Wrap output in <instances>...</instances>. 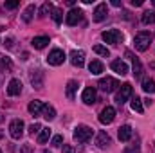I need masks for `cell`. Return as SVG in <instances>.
I'll use <instances>...</instances> for the list:
<instances>
[{
  "instance_id": "obj_1",
  "label": "cell",
  "mask_w": 155,
  "mask_h": 153,
  "mask_svg": "<svg viewBox=\"0 0 155 153\" xmlns=\"http://www.w3.org/2000/svg\"><path fill=\"white\" fill-rule=\"evenodd\" d=\"M92 133H94V130H92L90 126L79 124V126L74 128V141H76V142H88V141L92 139Z\"/></svg>"
},
{
  "instance_id": "obj_2",
  "label": "cell",
  "mask_w": 155,
  "mask_h": 153,
  "mask_svg": "<svg viewBox=\"0 0 155 153\" xmlns=\"http://www.w3.org/2000/svg\"><path fill=\"white\" fill-rule=\"evenodd\" d=\"M150 41H152V34L146 33V31H141V33L135 34V38H134V45H135L137 50L144 52V50L150 47Z\"/></svg>"
},
{
  "instance_id": "obj_3",
  "label": "cell",
  "mask_w": 155,
  "mask_h": 153,
  "mask_svg": "<svg viewBox=\"0 0 155 153\" xmlns=\"http://www.w3.org/2000/svg\"><path fill=\"white\" fill-rule=\"evenodd\" d=\"M65 52L61 50V49H52L51 52H49V56H47V63L49 65H52V67H58V65H61L63 61H65Z\"/></svg>"
},
{
  "instance_id": "obj_4",
  "label": "cell",
  "mask_w": 155,
  "mask_h": 153,
  "mask_svg": "<svg viewBox=\"0 0 155 153\" xmlns=\"http://www.w3.org/2000/svg\"><path fill=\"white\" fill-rule=\"evenodd\" d=\"M101 38L105 40L107 43L117 45V43H121V41H123V33H121V31H117V29H108V31H105V33L101 34Z\"/></svg>"
},
{
  "instance_id": "obj_5",
  "label": "cell",
  "mask_w": 155,
  "mask_h": 153,
  "mask_svg": "<svg viewBox=\"0 0 155 153\" xmlns=\"http://www.w3.org/2000/svg\"><path fill=\"white\" fill-rule=\"evenodd\" d=\"M132 85L130 83H124V85H121V88H119V92H117L116 96V101L119 105H123V103H126L130 97H132Z\"/></svg>"
},
{
  "instance_id": "obj_6",
  "label": "cell",
  "mask_w": 155,
  "mask_h": 153,
  "mask_svg": "<svg viewBox=\"0 0 155 153\" xmlns=\"http://www.w3.org/2000/svg\"><path fill=\"white\" fill-rule=\"evenodd\" d=\"M97 86H99L103 92L110 94V92H114L117 86H119V81H117V79H114V77H101Z\"/></svg>"
},
{
  "instance_id": "obj_7",
  "label": "cell",
  "mask_w": 155,
  "mask_h": 153,
  "mask_svg": "<svg viewBox=\"0 0 155 153\" xmlns=\"http://www.w3.org/2000/svg\"><path fill=\"white\" fill-rule=\"evenodd\" d=\"M81 18H83V11L78 9V7H72V9L67 13V16H65V24H67V25H78V24L81 22Z\"/></svg>"
},
{
  "instance_id": "obj_8",
  "label": "cell",
  "mask_w": 155,
  "mask_h": 153,
  "mask_svg": "<svg viewBox=\"0 0 155 153\" xmlns=\"http://www.w3.org/2000/svg\"><path fill=\"white\" fill-rule=\"evenodd\" d=\"M9 133H11L13 139H20V137L24 135V121H22V119L11 121V124H9Z\"/></svg>"
},
{
  "instance_id": "obj_9",
  "label": "cell",
  "mask_w": 155,
  "mask_h": 153,
  "mask_svg": "<svg viewBox=\"0 0 155 153\" xmlns=\"http://www.w3.org/2000/svg\"><path fill=\"white\" fill-rule=\"evenodd\" d=\"M29 79H31V85L35 88H43V81H45V74L40 70V69H33L29 72Z\"/></svg>"
},
{
  "instance_id": "obj_10",
  "label": "cell",
  "mask_w": 155,
  "mask_h": 153,
  "mask_svg": "<svg viewBox=\"0 0 155 153\" xmlns=\"http://www.w3.org/2000/svg\"><path fill=\"white\" fill-rule=\"evenodd\" d=\"M116 119V108L114 106H105L99 114V122L101 124H110Z\"/></svg>"
},
{
  "instance_id": "obj_11",
  "label": "cell",
  "mask_w": 155,
  "mask_h": 153,
  "mask_svg": "<svg viewBox=\"0 0 155 153\" xmlns=\"http://www.w3.org/2000/svg\"><path fill=\"white\" fill-rule=\"evenodd\" d=\"M108 15V7L107 4H97L96 9H94V22H103Z\"/></svg>"
},
{
  "instance_id": "obj_12",
  "label": "cell",
  "mask_w": 155,
  "mask_h": 153,
  "mask_svg": "<svg viewBox=\"0 0 155 153\" xmlns=\"http://www.w3.org/2000/svg\"><path fill=\"white\" fill-rule=\"evenodd\" d=\"M81 99L85 105H94L96 103V88L94 86H87L81 94Z\"/></svg>"
},
{
  "instance_id": "obj_13",
  "label": "cell",
  "mask_w": 155,
  "mask_h": 153,
  "mask_svg": "<svg viewBox=\"0 0 155 153\" xmlns=\"http://www.w3.org/2000/svg\"><path fill=\"white\" fill-rule=\"evenodd\" d=\"M69 58H71V63H72L74 67H78V69L85 65V52H83V50H72Z\"/></svg>"
},
{
  "instance_id": "obj_14",
  "label": "cell",
  "mask_w": 155,
  "mask_h": 153,
  "mask_svg": "<svg viewBox=\"0 0 155 153\" xmlns=\"http://www.w3.org/2000/svg\"><path fill=\"white\" fill-rule=\"evenodd\" d=\"M110 67H112V70L119 74V76H126L128 74V65L124 63V61H121V60H114L112 63H110Z\"/></svg>"
},
{
  "instance_id": "obj_15",
  "label": "cell",
  "mask_w": 155,
  "mask_h": 153,
  "mask_svg": "<svg viewBox=\"0 0 155 153\" xmlns=\"http://www.w3.org/2000/svg\"><path fill=\"white\" fill-rule=\"evenodd\" d=\"M96 144H97V148H101V150L108 148V146H110V137H108V133H107V132H99V133L96 135Z\"/></svg>"
},
{
  "instance_id": "obj_16",
  "label": "cell",
  "mask_w": 155,
  "mask_h": 153,
  "mask_svg": "<svg viewBox=\"0 0 155 153\" xmlns=\"http://www.w3.org/2000/svg\"><path fill=\"white\" fill-rule=\"evenodd\" d=\"M22 92V81L20 79H11L7 85V94L9 96H18Z\"/></svg>"
},
{
  "instance_id": "obj_17",
  "label": "cell",
  "mask_w": 155,
  "mask_h": 153,
  "mask_svg": "<svg viewBox=\"0 0 155 153\" xmlns=\"http://www.w3.org/2000/svg\"><path fill=\"white\" fill-rule=\"evenodd\" d=\"M88 70H90V74H94V76H99V74L105 70V67H103V63H101L99 60H92V61L88 63Z\"/></svg>"
},
{
  "instance_id": "obj_18",
  "label": "cell",
  "mask_w": 155,
  "mask_h": 153,
  "mask_svg": "<svg viewBox=\"0 0 155 153\" xmlns=\"http://www.w3.org/2000/svg\"><path fill=\"white\" fill-rule=\"evenodd\" d=\"M132 126L130 124H124V126H121L119 128V141H123V142H126V141H130L132 139Z\"/></svg>"
},
{
  "instance_id": "obj_19",
  "label": "cell",
  "mask_w": 155,
  "mask_h": 153,
  "mask_svg": "<svg viewBox=\"0 0 155 153\" xmlns=\"http://www.w3.org/2000/svg\"><path fill=\"white\" fill-rule=\"evenodd\" d=\"M27 110H29V114H31V115H41L43 103H41V101H38V99H35V101H31V103H29Z\"/></svg>"
},
{
  "instance_id": "obj_20",
  "label": "cell",
  "mask_w": 155,
  "mask_h": 153,
  "mask_svg": "<svg viewBox=\"0 0 155 153\" xmlns=\"http://www.w3.org/2000/svg\"><path fill=\"white\" fill-rule=\"evenodd\" d=\"M126 56L128 58H132V63H134V76L135 77H141L143 76V65H141V61H139V58H135V56H132L130 52H126Z\"/></svg>"
},
{
  "instance_id": "obj_21",
  "label": "cell",
  "mask_w": 155,
  "mask_h": 153,
  "mask_svg": "<svg viewBox=\"0 0 155 153\" xmlns=\"http://www.w3.org/2000/svg\"><path fill=\"white\" fill-rule=\"evenodd\" d=\"M130 106H132V110H134V112H137V114H143V112H144L143 99H141V97H137V96H134V97H132V103H130Z\"/></svg>"
},
{
  "instance_id": "obj_22",
  "label": "cell",
  "mask_w": 155,
  "mask_h": 153,
  "mask_svg": "<svg viewBox=\"0 0 155 153\" xmlns=\"http://www.w3.org/2000/svg\"><path fill=\"white\" fill-rule=\"evenodd\" d=\"M35 11H36V5H35V4L27 5V9H25L24 15H22V20H24L25 24H29V22L33 20V16H35Z\"/></svg>"
},
{
  "instance_id": "obj_23",
  "label": "cell",
  "mask_w": 155,
  "mask_h": 153,
  "mask_svg": "<svg viewBox=\"0 0 155 153\" xmlns=\"http://www.w3.org/2000/svg\"><path fill=\"white\" fill-rule=\"evenodd\" d=\"M11 72L13 70V61H11V58H7V56H2L0 58V72Z\"/></svg>"
},
{
  "instance_id": "obj_24",
  "label": "cell",
  "mask_w": 155,
  "mask_h": 153,
  "mask_svg": "<svg viewBox=\"0 0 155 153\" xmlns=\"http://www.w3.org/2000/svg\"><path fill=\"white\" fill-rule=\"evenodd\" d=\"M41 115H43L47 121H52V119L56 117V110H54V106H51V105H43Z\"/></svg>"
},
{
  "instance_id": "obj_25",
  "label": "cell",
  "mask_w": 155,
  "mask_h": 153,
  "mask_svg": "<svg viewBox=\"0 0 155 153\" xmlns=\"http://www.w3.org/2000/svg\"><path fill=\"white\" fill-rule=\"evenodd\" d=\"M49 43V36H35L33 38V47L35 49H43Z\"/></svg>"
},
{
  "instance_id": "obj_26",
  "label": "cell",
  "mask_w": 155,
  "mask_h": 153,
  "mask_svg": "<svg viewBox=\"0 0 155 153\" xmlns=\"http://www.w3.org/2000/svg\"><path fill=\"white\" fill-rule=\"evenodd\" d=\"M78 81H74V79H71L69 83H67V97L69 99H74V94H76V90H78Z\"/></svg>"
},
{
  "instance_id": "obj_27",
  "label": "cell",
  "mask_w": 155,
  "mask_h": 153,
  "mask_svg": "<svg viewBox=\"0 0 155 153\" xmlns=\"http://www.w3.org/2000/svg\"><path fill=\"white\" fill-rule=\"evenodd\" d=\"M143 90H144L146 94H153V92H155V81H153V79L146 77V79L143 81Z\"/></svg>"
},
{
  "instance_id": "obj_28",
  "label": "cell",
  "mask_w": 155,
  "mask_h": 153,
  "mask_svg": "<svg viewBox=\"0 0 155 153\" xmlns=\"http://www.w3.org/2000/svg\"><path fill=\"white\" fill-rule=\"evenodd\" d=\"M141 22H143L144 25H150V24H153V22H155V11H144V13H143V18H141Z\"/></svg>"
},
{
  "instance_id": "obj_29",
  "label": "cell",
  "mask_w": 155,
  "mask_h": 153,
  "mask_svg": "<svg viewBox=\"0 0 155 153\" xmlns=\"http://www.w3.org/2000/svg\"><path fill=\"white\" fill-rule=\"evenodd\" d=\"M49 137H51V128H41V132L38 135V142L40 144H45L49 141Z\"/></svg>"
},
{
  "instance_id": "obj_30",
  "label": "cell",
  "mask_w": 155,
  "mask_h": 153,
  "mask_svg": "<svg viewBox=\"0 0 155 153\" xmlns=\"http://www.w3.org/2000/svg\"><path fill=\"white\" fill-rule=\"evenodd\" d=\"M52 20H54L58 25L63 22V11H61L60 7H54V9H52Z\"/></svg>"
},
{
  "instance_id": "obj_31",
  "label": "cell",
  "mask_w": 155,
  "mask_h": 153,
  "mask_svg": "<svg viewBox=\"0 0 155 153\" xmlns=\"http://www.w3.org/2000/svg\"><path fill=\"white\" fill-rule=\"evenodd\" d=\"M94 52L99 54V56H103V58H108L110 56V50L107 47H103V45H94Z\"/></svg>"
},
{
  "instance_id": "obj_32",
  "label": "cell",
  "mask_w": 155,
  "mask_h": 153,
  "mask_svg": "<svg viewBox=\"0 0 155 153\" xmlns=\"http://www.w3.org/2000/svg\"><path fill=\"white\" fill-rule=\"evenodd\" d=\"M52 9H54L52 4H51V2H45V4L40 7V16H47L49 13H52Z\"/></svg>"
},
{
  "instance_id": "obj_33",
  "label": "cell",
  "mask_w": 155,
  "mask_h": 153,
  "mask_svg": "<svg viewBox=\"0 0 155 153\" xmlns=\"http://www.w3.org/2000/svg\"><path fill=\"white\" fill-rule=\"evenodd\" d=\"M40 132H41V126H40L38 122H35V124L29 126V133H31V135H36V133H40Z\"/></svg>"
},
{
  "instance_id": "obj_34",
  "label": "cell",
  "mask_w": 155,
  "mask_h": 153,
  "mask_svg": "<svg viewBox=\"0 0 155 153\" xmlns=\"http://www.w3.org/2000/svg\"><path fill=\"white\" fill-rule=\"evenodd\" d=\"M61 142H63V137H61V135H54L51 144H52V146H61Z\"/></svg>"
},
{
  "instance_id": "obj_35",
  "label": "cell",
  "mask_w": 155,
  "mask_h": 153,
  "mask_svg": "<svg viewBox=\"0 0 155 153\" xmlns=\"http://www.w3.org/2000/svg\"><path fill=\"white\" fill-rule=\"evenodd\" d=\"M124 153H141L139 151V146H130V148H126Z\"/></svg>"
},
{
  "instance_id": "obj_36",
  "label": "cell",
  "mask_w": 155,
  "mask_h": 153,
  "mask_svg": "<svg viewBox=\"0 0 155 153\" xmlns=\"http://www.w3.org/2000/svg\"><path fill=\"white\" fill-rule=\"evenodd\" d=\"M63 153H74V146H71V144H63Z\"/></svg>"
},
{
  "instance_id": "obj_37",
  "label": "cell",
  "mask_w": 155,
  "mask_h": 153,
  "mask_svg": "<svg viewBox=\"0 0 155 153\" xmlns=\"http://www.w3.org/2000/svg\"><path fill=\"white\" fill-rule=\"evenodd\" d=\"M5 7L7 9H15V7H18V2H5Z\"/></svg>"
},
{
  "instance_id": "obj_38",
  "label": "cell",
  "mask_w": 155,
  "mask_h": 153,
  "mask_svg": "<svg viewBox=\"0 0 155 153\" xmlns=\"http://www.w3.org/2000/svg\"><path fill=\"white\" fill-rule=\"evenodd\" d=\"M110 4H112L114 7H121V5H123V2H119V0H112Z\"/></svg>"
},
{
  "instance_id": "obj_39",
  "label": "cell",
  "mask_w": 155,
  "mask_h": 153,
  "mask_svg": "<svg viewBox=\"0 0 155 153\" xmlns=\"http://www.w3.org/2000/svg\"><path fill=\"white\" fill-rule=\"evenodd\" d=\"M132 5L139 7V5H143V0H132Z\"/></svg>"
},
{
  "instance_id": "obj_40",
  "label": "cell",
  "mask_w": 155,
  "mask_h": 153,
  "mask_svg": "<svg viewBox=\"0 0 155 153\" xmlns=\"http://www.w3.org/2000/svg\"><path fill=\"white\" fill-rule=\"evenodd\" d=\"M5 45L11 49V47H13V38H7V40H5Z\"/></svg>"
},
{
  "instance_id": "obj_41",
  "label": "cell",
  "mask_w": 155,
  "mask_h": 153,
  "mask_svg": "<svg viewBox=\"0 0 155 153\" xmlns=\"http://www.w3.org/2000/svg\"><path fill=\"white\" fill-rule=\"evenodd\" d=\"M31 151V146H24V150H22V153H29Z\"/></svg>"
},
{
  "instance_id": "obj_42",
  "label": "cell",
  "mask_w": 155,
  "mask_h": 153,
  "mask_svg": "<svg viewBox=\"0 0 155 153\" xmlns=\"http://www.w3.org/2000/svg\"><path fill=\"white\" fill-rule=\"evenodd\" d=\"M41 153H51V151H49V150H43V151H41Z\"/></svg>"
},
{
  "instance_id": "obj_43",
  "label": "cell",
  "mask_w": 155,
  "mask_h": 153,
  "mask_svg": "<svg viewBox=\"0 0 155 153\" xmlns=\"http://www.w3.org/2000/svg\"><path fill=\"white\" fill-rule=\"evenodd\" d=\"M0 137H2V132H0Z\"/></svg>"
},
{
  "instance_id": "obj_44",
  "label": "cell",
  "mask_w": 155,
  "mask_h": 153,
  "mask_svg": "<svg viewBox=\"0 0 155 153\" xmlns=\"http://www.w3.org/2000/svg\"><path fill=\"white\" fill-rule=\"evenodd\" d=\"M153 5H155V0H153Z\"/></svg>"
},
{
  "instance_id": "obj_45",
  "label": "cell",
  "mask_w": 155,
  "mask_h": 153,
  "mask_svg": "<svg viewBox=\"0 0 155 153\" xmlns=\"http://www.w3.org/2000/svg\"><path fill=\"white\" fill-rule=\"evenodd\" d=\"M0 153H2V150H0Z\"/></svg>"
}]
</instances>
